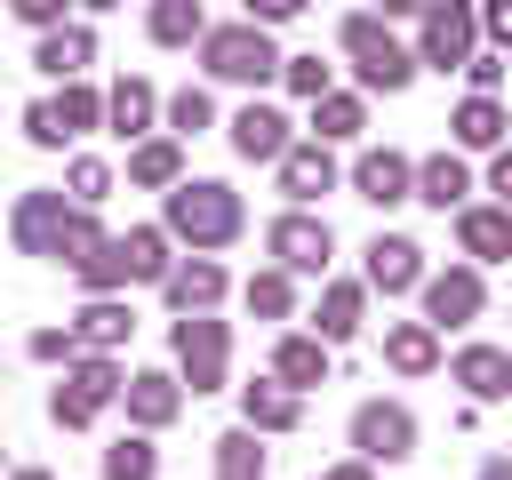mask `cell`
Masks as SVG:
<instances>
[{
	"mask_svg": "<svg viewBox=\"0 0 512 480\" xmlns=\"http://www.w3.org/2000/svg\"><path fill=\"white\" fill-rule=\"evenodd\" d=\"M168 232L176 240H192V248H224L232 232H240V192L232 184H216V176H176L168 184Z\"/></svg>",
	"mask_w": 512,
	"mask_h": 480,
	"instance_id": "1",
	"label": "cell"
},
{
	"mask_svg": "<svg viewBox=\"0 0 512 480\" xmlns=\"http://www.w3.org/2000/svg\"><path fill=\"white\" fill-rule=\"evenodd\" d=\"M200 64L216 80H272L280 72V48L264 40V24H208L200 32Z\"/></svg>",
	"mask_w": 512,
	"mask_h": 480,
	"instance_id": "2",
	"label": "cell"
},
{
	"mask_svg": "<svg viewBox=\"0 0 512 480\" xmlns=\"http://www.w3.org/2000/svg\"><path fill=\"white\" fill-rule=\"evenodd\" d=\"M120 392V368L104 360V352H88V360H64V384L48 392V416L64 424V432H80V424H96V408Z\"/></svg>",
	"mask_w": 512,
	"mask_h": 480,
	"instance_id": "3",
	"label": "cell"
},
{
	"mask_svg": "<svg viewBox=\"0 0 512 480\" xmlns=\"http://www.w3.org/2000/svg\"><path fill=\"white\" fill-rule=\"evenodd\" d=\"M344 48H352L360 80H368V88H384V96H392V88H408V72H416V56H408L376 16H344Z\"/></svg>",
	"mask_w": 512,
	"mask_h": 480,
	"instance_id": "4",
	"label": "cell"
},
{
	"mask_svg": "<svg viewBox=\"0 0 512 480\" xmlns=\"http://www.w3.org/2000/svg\"><path fill=\"white\" fill-rule=\"evenodd\" d=\"M352 448L368 464H400V456H416V416L400 400H360L352 408Z\"/></svg>",
	"mask_w": 512,
	"mask_h": 480,
	"instance_id": "5",
	"label": "cell"
},
{
	"mask_svg": "<svg viewBox=\"0 0 512 480\" xmlns=\"http://www.w3.org/2000/svg\"><path fill=\"white\" fill-rule=\"evenodd\" d=\"M264 248L280 256V272H328V248H336V240H328L320 216H296V208H288V216H272Z\"/></svg>",
	"mask_w": 512,
	"mask_h": 480,
	"instance_id": "6",
	"label": "cell"
},
{
	"mask_svg": "<svg viewBox=\"0 0 512 480\" xmlns=\"http://www.w3.org/2000/svg\"><path fill=\"white\" fill-rule=\"evenodd\" d=\"M472 32H480L472 0H432V8H424V64L456 72V64L472 56Z\"/></svg>",
	"mask_w": 512,
	"mask_h": 480,
	"instance_id": "7",
	"label": "cell"
},
{
	"mask_svg": "<svg viewBox=\"0 0 512 480\" xmlns=\"http://www.w3.org/2000/svg\"><path fill=\"white\" fill-rule=\"evenodd\" d=\"M176 360H184L192 392L224 384V320H208V312H184V320H176Z\"/></svg>",
	"mask_w": 512,
	"mask_h": 480,
	"instance_id": "8",
	"label": "cell"
},
{
	"mask_svg": "<svg viewBox=\"0 0 512 480\" xmlns=\"http://www.w3.org/2000/svg\"><path fill=\"white\" fill-rule=\"evenodd\" d=\"M416 280H424V248L400 240V232H376V240H368V288L400 296V288H416Z\"/></svg>",
	"mask_w": 512,
	"mask_h": 480,
	"instance_id": "9",
	"label": "cell"
},
{
	"mask_svg": "<svg viewBox=\"0 0 512 480\" xmlns=\"http://www.w3.org/2000/svg\"><path fill=\"white\" fill-rule=\"evenodd\" d=\"M64 192H24L16 200V248L24 256H56V232H64Z\"/></svg>",
	"mask_w": 512,
	"mask_h": 480,
	"instance_id": "10",
	"label": "cell"
},
{
	"mask_svg": "<svg viewBox=\"0 0 512 480\" xmlns=\"http://www.w3.org/2000/svg\"><path fill=\"white\" fill-rule=\"evenodd\" d=\"M232 152H240V160H280V152H288V120H280L272 104H240V112H232Z\"/></svg>",
	"mask_w": 512,
	"mask_h": 480,
	"instance_id": "11",
	"label": "cell"
},
{
	"mask_svg": "<svg viewBox=\"0 0 512 480\" xmlns=\"http://www.w3.org/2000/svg\"><path fill=\"white\" fill-rule=\"evenodd\" d=\"M328 184H336V160H328V144H320V136L280 152V192H288V200H320Z\"/></svg>",
	"mask_w": 512,
	"mask_h": 480,
	"instance_id": "12",
	"label": "cell"
},
{
	"mask_svg": "<svg viewBox=\"0 0 512 480\" xmlns=\"http://www.w3.org/2000/svg\"><path fill=\"white\" fill-rule=\"evenodd\" d=\"M160 288H168V304H176V312H208V304L224 296V264H216V256L168 264V280H160Z\"/></svg>",
	"mask_w": 512,
	"mask_h": 480,
	"instance_id": "13",
	"label": "cell"
},
{
	"mask_svg": "<svg viewBox=\"0 0 512 480\" xmlns=\"http://www.w3.org/2000/svg\"><path fill=\"white\" fill-rule=\"evenodd\" d=\"M352 184H360V200H376V208H392V200H408V184H416V168H408L400 152H360V168H352Z\"/></svg>",
	"mask_w": 512,
	"mask_h": 480,
	"instance_id": "14",
	"label": "cell"
},
{
	"mask_svg": "<svg viewBox=\"0 0 512 480\" xmlns=\"http://www.w3.org/2000/svg\"><path fill=\"white\" fill-rule=\"evenodd\" d=\"M88 56H96V32H88V24H48V32H40V56H32V64H40V72H56V80H72V72H80Z\"/></svg>",
	"mask_w": 512,
	"mask_h": 480,
	"instance_id": "15",
	"label": "cell"
},
{
	"mask_svg": "<svg viewBox=\"0 0 512 480\" xmlns=\"http://www.w3.org/2000/svg\"><path fill=\"white\" fill-rule=\"evenodd\" d=\"M424 312H432V328L472 320V312H480V272H440V280H424Z\"/></svg>",
	"mask_w": 512,
	"mask_h": 480,
	"instance_id": "16",
	"label": "cell"
},
{
	"mask_svg": "<svg viewBox=\"0 0 512 480\" xmlns=\"http://www.w3.org/2000/svg\"><path fill=\"white\" fill-rule=\"evenodd\" d=\"M456 384H472V400H504L512 392V352H488V344L456 352Z\"/></svg>",
	"mask_w": 512,
	"mask_h": 480,
	"instance_id": "17",
	"label": "cell"
},
{
	"mask_svg": "<svg viewBox=\"0 0 512 480\" xmlns=\"http://www.w3.org/2000/svg\"><path fill=\"white\" fill-rule=\"evenodd\" d=\"M456 232H464V248H472L480 264L512 256V208H464V216H456Z\"/></svg>",
	"mask_w": 512,
	"mask_h": 480,
	"instance_id": "18",
	"label": "cell"
},
{
	"mask_svg": "<svg viewBox=\"0 0 512 480\" xmlns=\"http://www.w3.org/2000/svg\"><path fill=\"white\" fill-rule=\"evenodd\" d=\"M120 392H128V416H136V424H168V416H176V400H184V392H176V376H160V368L128 376Z\"/></svg>",
	"mask_w": 512,
	"mask_h": 480,
	"instance_id": "19",
	"label": "cell"
},
{
	"mask_svg": "<svg viewBox=\"0 0 512 480\" xmlns=\"http://www.w3.org/2000/svg\"><path fill=\"white\" fill-rule=\"evenodd\" d=\"M240 408H248V432H288L296 424V392L272 376V384H240Z\"/></svg>",
	"mask_w": 512,
	"mask_h": 480,
	"instance_id": "20",
	"label": "cell"
},
{
	"mask_svg": "<svg viewBox=\"0 0 512 480\" xmlns=\"http://www.w3.org/2000/svg\"><path fill=\"white\" fill-rule=\"evenodd\" d=\"M464 192H472V176H464V160H456V152H440V160H424V168H416V192H408V200H432V208H456Z\"/></svg>",
	"mask_w": 512,
	"mask_h": 480,
	"instance_id": "21",
	"label": "cell"
},
{
	"mask_svg": "<svg viewBox=\"0 0 512 480\" xmlns=\"http://www.w3.org/2000/svg\"><path fill=\"white\" fill-rule=\"evenodd\" d=\"M72 336H80L88 352H112V344L128 336V304H112V296H88V304H80V320H72Z\"/></svg>",
	"mask_w": 512,
	"mask_h": 480,
	"instance_id": "22",
	"label": "cell"
},
{
	"mask_svg": "<svg viewBox=\"0 0 512 480\" xmlns=\"http://www.w3.org/2000/svg\"><path fill=\"white\" fill-rule=\"evenodd\" d=\"M384 360L400 368V376H424L440 352H432V320H400V328H384Z\"/></svg>",
	"mask_w": 512,
	"mask_h": 480,
	"instance_id": "23",
	"label": "cell"
},
{
	"mask_svg": "<svg viewBox=\"0 0 512 480\" xmlns=\"http://www.w3.org/2000/svg\"><path fill=\"white\" fill-rule=\"evenodd\" d=\"M272 376H280L288 392H304V384H320V376H328V352H320L312 336H280V352H272Z\"/></svg>",
	"mask_w": 512,
	"mask_h": 480,
	"instance_id": "24",
	"label": "cell"
},
{
	"mask_svg": "<svg viewBox=\"0 0 512 480\" xmlns=\"http://www.w3.org/2000/svg\"><path fill=\"white\" fill-rule=\"evenodd\" d=\"M152 104H160L152 80H120V88L104 96V120H112L120 136H144V128H152Z\"/></svg>",
	"mask_w": 512,
	"mask_h": 480,
	"instance_id": "25",
	"label": "cell"
},
{
	"mask_svg": "<svg viewBox=\"0 0 512 480\" xmlns=\"http://www.w3.org/2000/svg\"><path fill=\"white\" fill-rule=\"evenodd\" d=\"M200 32H208L200 0H152V40H160V48H184V40H200Z\"/></svg>",
	"mask_w": 512,
	"mask_h": 480,
	"instance_id": "26",
	"label": "cell"
},
{
	"mask_svg": "<svg viewBox=\"0 0 512 480\" xmlns=\"http://www.w3.org/2000/svg\"><path fill=\"white\" fill-rule=\"evenodd\" d=\"M128 176H136V184H176V176H184V152H176V136H152V144H136V152H128Z\"/></svg>",
	"mask_w": 512,
	"mask_h": 480,
	"instance_id": "27",
	"label": "cell"
},
{
	"mask_svg": "<svg viewBox=\"0 0 512 480\" xmlns=\"http://www.w3.org/2000/svg\"><path fill=\"white\" fill-rule=\"evenodd\" d=\"M216 480H264V448H256V432H248V424L216 440Z\"/></svg>",
	"mask_w": 512,
	"mask_h": 480,
	"instance_id": "28",
	"label": "cell"
},
{
	"mask_svg": "<svg viewBox=\"0 0 512 480\" xmlns=\"http://www.w3.org/2000/svg\"><path fill=\"white\" fill-rule=\"evenodd\" d=\"M120 256H128V280H168V232H128L120 240Z\"/></svg>",
	"mask_w": 512,
	"mask_h": 480,
	"instance_id": "29",
	"label": "cell"
},
{
	"mask_svg": "<svg viewBox=\"0 0 512 480\" xmlns=\"http://www.w3.org/2000/svg\"><path fill=\"white\" fill-rule=\"evenodd\" d=\"M352 328H360V288H352V280H336V288L320 296V344H344Z\"/></svg>",
	"mask_w": 512,
	"mask_h": 480,
	"instance_id": "30",
	"label": "cell"
},
{
	"mask_svg": "<svg viewBox=\"0 0 512 480\" xmlns=\"http://www.w3.org/2000/svg\"><path fill=\"white\" fill-rule=\"evenodd\" d=\"M312 128H320V144H328V136H360V96L320 88V96H312Z\"/></svg>",
	"mask_w": 512,
	"mask_h": 480,
	"instance_id": "31",
	"label": "cell"
},
{
	"mask_svg": "<svg viewBox=\"0 0 512 480\" xmlns=\"http://www.w3.org/2000/svg\"><path fill=\"white\" fill-rule=\"evenodd\" d=\"M72 272H80V280H88L96 296H112V288L128 280V256H120V240H96V248H88V256H80Z\"/></svg>",
	"mask_w": 512,
	"mask_h": 480,
	"instance_id": "32",
	"label": "cell"
},
{
	"mask_svg": "<svg viewBox=\"0 0 512 480\" xmlns=\"http://www.w3.org/2000/svg\"><path fill=\"white\" fill-rule=\"evenodd\" d=\"M160 472V448L152 440H112L104 448V480H152Z\"/></svg>",
	"mask_w": 512,
	"mask_h": 480,
	"instance_id": "33",
	"label": "cell"
},
{
	"mask_svg": "<svg viewBox=\"0 0 512 480\" xmlns=\"http://www.w3.org/2000/svg\"><path fill=\"white\" fill-rule=\"evenodd\" d=\"M456 136H464V144H496V136H504V112H496V96H464V112H456Z\"/></svg>",
	"mask_w": 512,
	"mask_h": 480,
	"instance_id": "34",
	"label": "cell"
},
{
	"mask_svg": "<svg viewBox=\"0 0 512 480\" xmlns=\"http://www.w3.org/2000/svg\"><path fill=\"white\" fill-rule=\"evenodd\" d=\"M56 104V120H64V136H88L96 120H104V96H88V88H64V96H48Z\"/></svg>",
	"mask_w": 512,
	"mask_h": 480,
	"instance_id": "35",
	"label": "cell"
},
{
	"mask_svg": "<svg viewBox=\"0 0 512 480\" xmlns=\"http://www.w3.org/2000/svg\"><path fill=\"white\" fill-rule=\"evenodd\" d=\"M208 120H216V104H208V88H176V96H168V128H176V136H200Z\"/></svg>",
	"mask_w": 512,
	"mask_h": 480,
	"instance_id": "36",
	"label": "cell"
},
{
	"mask_svg": "<svg viewBox=\"0 0 512 480\" xmlns=\"http://www.w3.org/2000/svg\"><path fill=\"white\" fill-rule=\"evenodd\" d=\"M96 240H104V232H96V216H88V208L72 200V216H64V232H56V264H80V256H88Z\"/></svg>",
	"mask_w": 512,
	"mask_h": 480,
	"instance_id": "37",
	"label": "cell"
},
{
	"mask_svg": "<svg viewBox=\"0 0 512 480\" xmlns=\"http://www.w3.org/2000/svg\"><path fill=\"white\" fill-rule=\"evenodd\" d=\"M288 304H296V296H288V272H256V280H248V312L288 320Z\"/></svg>",
	"mask_w": 512,
	"mask_h": 480,
	"instance_id": "38",
	"label": "cell"
},
{
	"mask_svg": "<svg viewBox=\"0 0 512 480\" xmlns=\"http://www.w3.org/2000/svg\"><path fill=\"white\" fill-rule=\"evenodd\" d=\"M280 80H288L296 96H320V88H328V64H320V56H280Z\"/></svg>",
	"mask_w": 512,
	"mask_h": 480,
	"instance_id": "39",
	"label": "cell"
},
{
	"mask_svg": "<svg viewBox=\"0 0 512 480\" xmlns=\"http://www.w3.org/2000/svg\"><path fill=\"white\" fill-rule=\"evenodd\" d=\"M104 192H112V168H104V160H72V200H80V208H96Z\"/></svg>",
	"mask_w": 512,
	"mask_h": 480,
	"instance_id": "40",
	"label": "cell"
},
{
	"mask_svg": "<svg viewBox=\"0 0 512 480\" xmlns=\"http://www.w3.org/2000/svg\"><path fill=\"white\" fill-rule=\"evenodd\" d=\"M24 136H32L40 152H56V144H64V120H56V104H32V112H24Z\"/></svg>",
	"mask_w": 512,
	"mask_h": 480,
	"instance_id": "41",
	"label": "cell"
},
{
	"mask_svg": "<svg viewBox=\"0 0 512 480\" xmlns=\"http://www.w3.org/2000/svg\"><path fill=\"white\" fill-rule=\"evenodd\" d=\"M72 352H80V336H72V328H40V336H32V360H48V368H56V360H72Z\"/></svg>",
	"mask_w": 512,
	"mask_h": 480,
	"instance_id": "42",
	"label": "cell"
},
{
	"mask_svg": "<svg viewBox=\"0 0 512 480\" xmlns=\"http://www.w3.org/2000/svg\"><path fill=\"white\" fill-rule=\"evenodd\" d=\"M8 8H16V16L32 24V32H48V24H64V0H8Z\"/></svg>",
	"mask_w": 512,
	"mask_h": 480,
	"instance_id": "43",
	"label": "cell"
},
{
	"mask_svg": "<svg viewBox=\"0 0 512 480\" xmlns=\"http://www.w3.org/2000/svg\"><path fill=\"white\" fill-rule=\"evenodd\" d=\"M480 24H488V40H496V48H512V0H488V8H480Z\"/></svg>",
	"mask_w": 512,
	"mask_h": 480,
	"instance_id": "44",
	"label": "cell"
},
{
	"mask_svg": "<svg viewBox=\"0 0 512 480\" xmlns=\"http://www.w3.org/2000/svg\"><path fill=\"white\" fill-rule=\"evenodd\" d=\"M304 0H248V24H288Z\"/></svg>",
	"mask_w": 512,
	"mask_h": 480,
	"instance_id": "45",
	"label": "cell"
},
{
	"mask_svg": "<svg viewBox=\"0 0 512 480\" xmlns=\"http://www.w3.org/2000/svg\"><path fill=\"white\" fill-rule=\"evenodd\" d=\"M464 72H472V88H480V96L504 80V64H496V56H464Z\"/></svg>",
	"mask_w": 512,
	"mask_h": 480,
	"instance_id": "46",
	"label": "cell"
},
{
	"mask_svg": "<svg viewBox=\"0 0 512 480\" xmlns=\"http://www.w3.org/2000/svg\"><path fill=\"white\" fill-rule=\"evenodd\" d=\"M488 184L504 192V208H512V152H496V168H488Z\"/></svg>",
	"mask_w": 512,
	"mask_h": 480,
	"instance_id": "47",
	"label": "cell"
},
{
	"mask_svg": "<svg viewBox=\"0 0 512 480\" xmlns=\"http://www.w3.org/2000/svg\"><path fill=\"white\" fill-rule=\"evenodd\" d=\"M376 8H384V16H424L432 0H376Z\"/></svg>",
	"mask_w": 512,
	"mask_h": 480,
	"instance_id": "48",
	"label": "cell"
},
{
	"mask_svg": "<svg viewBox=\"0 0 512 480\" xmlns=\"http://www.w3.org/2000/svg\"><path fill=\"white\" fill-rule=\"evenodd\" d=\"M320 480H368V464H344V472H320Z\"/></svg>",
	"mask_w": 512,
	"mask_h": 480,
	"instance_id": "49",
	"label": "cell"
},
{
	"mask_svg": "<svg viewBox=\"0 0 512 480\" xmlns=\"http://www.w3.org/2000/svg\"><path fill=\"white\" fill-rule=\"evenodd\" d=\"M480 480H512V464H488V472H480Z\"/></svg>",
	"mask_w": 512,
	"mask_h": 480,
	"instance_id": "50",
	"label": "cell"
},
{
	"mask_svg": "<svg viewBox=\"0 0 512 480\" xmlns=\"http://www.w3.org/2000/svg\"><path fill=\"white\" fill-rule=\"evenodd\" d=\"M16 480H48V472H16Z\"/></svg>",
	"mask_w": 512,
	"mask_h": 480,
	"instance_id": "51",
	"label": "cell"
},
{
	"mask_svg": "<svg viewBox=\"0 0 512 480\" xmlns=\"http://www.w3.org/2000/svg\"><path fill=\"white\" fill-rule=\"evenodd\" d=\"M88 8H112V0H88Z\"/></svg>",
	"mask_w": 512,
	"mask_h": 480,
	"instance_id": "52",
	"label": "cell"
}]
</instances>
